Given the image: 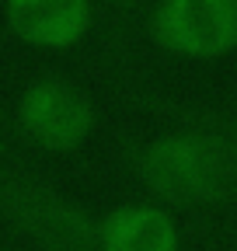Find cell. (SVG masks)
Here are the masks:
<instances>
[{
    "instance_id": "obj_1",
    "label": "cell",
    "mask_w": 237,
    "mask_h": 251,
    "mask_svg": "<svg viewBox=\"0 0 237 251\" xmlns=\"http://www.w3.org/2000/svg\"><path fill=\"white\" fill-rule=\"evenodd\" d=\"M174 126L122 140L126 171L167 209H220L237 202V143L202 105L150 101Z\"/></svg>"
},
{
    "instance_id": "obj_2",
    "label": "cell",
    "mask_w": 237,
    "mask_h": 251,
    "mask_svg": "<svg viewBox=\"0 0 237 251\" xmlns=\"http://www.w3.org/2000/svg\"><path fill=\"white\" fill-rule=\"evenodd\" d=\"M0 220L32 251H95L98 213L7 161H0Z\"/></svg>"
},
{
    "instance_id": "obj_3",
    "label": "cell",
    "mask_w": 237,
    "mask_h": 251,
    "mask_svg": "<svg viewBox=\"0 0 237 251\" xmlns=\"http://www.w3.org/2000/svg\"><path fill=\"white\" fill-rule=\"evenodd\" d=\"M14 122L32 147L46 153H73L91 140L98 108L80 80L59 70H46L21 87Z\"/></svg>"
},
{
    "instance_id": "obj_4",
    "label": "cell",
    "mask_w": 237,
    "mask_h": 251,
    "mask_svg": "<svg viewBox=\"0 0 237 251\" xmlns=\"http://www.w3.org/2000/svg\"><path fill=\"white\" fill-rule=\"evenodd\" d=\"M143 35L174 59H223L237 52V0H154Z\"/></svg>"
},
{
    "instance_id": "obj_5",
    "label": "cell",
    "mask_w": 237,
    "mask_h": 251,
    "mask_svg": "<svg viewBox=\"0 0 237 251\" xmlns=\"http://www.w3.org/2000/svg\"><path fill=\"white\" fill-rule=\"evenodd\" d=\"M4 21L24 46L63 52L95 28V0H4Z\"/></svg>"
},
{
    "instance_id": "obj_6",
    "label": "cell",
    "mask_w": 237,
    "mask_h": 251,
    "mask_svg": "<svg viewBox=\"0 0 237 251\" xmlns=\"http://www.w3.org/2000/svg\"><path fill=\"white\" fill-rule=\"evenodd\" d=\"M95 251H182V230L161 202H126L98 213Z\"/></svg>"
},
{
    "instance_id": "obj_7",
    "label": "cell",
    "mask_w": 237,
    "mask_h": 251,
    "mask_svg": "<svg viewBox=\"0 0 237 251\" xmlns=\"http://www.w3.org/2000/svg\"><path fill=\"white\" fill-rule=\"evenodd\" d=\"M101 4V35H105V52L115 77L122 84H136L133 70H136V35L143 28V14H146V0H98Z\"/></svg>"
},
{
    "instance_id": "obj_8",
    "label": "cell",
    "mask_w": 237,
    "mask_h": 251,
    "mask_svg": "<svg viewBox=\"0 0 237 251\" xmlns=\"http://www.w3.org/2000/svg\"><path fill=\"white\" fill-rule=\"evenodd\" d=\"M0 251H32V248H24V244H11V241L0 237Z\"/></svg>"
},
{
    "instance_id": "obj_9",
    "label": "cell",
    "mask_w": 237,
    "mask_h": 251,
    "mask_svg": "<svg viewBox=\"0 0 237 251\" xmlns=\"http://www.w3.org/2000/svg\"><path fill=\"white\" fill-rule=\"evenodd\" d=\"M230 108H237V87H234V98H230Z\"/></svg>"
}]
</instances>
